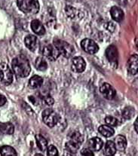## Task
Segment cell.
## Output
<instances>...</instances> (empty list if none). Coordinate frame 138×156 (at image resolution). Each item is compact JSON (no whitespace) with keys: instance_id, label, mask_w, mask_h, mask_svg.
I'll return each instance as SVG.
<instances>
[{"instance_id":"484cf974","label":"cell","mask_w":138,"mask_h":156,"mask_svg":"<svg viewBox=\"0 0 138 156\" xmlns=\"http://www.w3.org/2000/svg\"><path fill=\"white\" fill-rule=\"evenodd\" d=\"M65 12H66V14H67V16L69 17H70V18L72 19H74L77 16V10L75 9V8H73V6H70V5H66V8H65Z\"/></svg>"},{"instance_id":"6da1fadb","label":"cell","mask_w":138,"mask_h":156,"mask_svg":"<svg viewBox=\"0 0 138 156\" xmlns=\"http://www.w3.org/2000/svg\"><path fill=\"white\" fill-rule=\"evenodd\" d=\"M12 69L17 76L21 78L29 76L31 71L29 60L24 55H18L13 59L12 63Z\"/></svg>"},{"instance_id":"5b68a950","label":"cell","mask_w":138,"mask_h":156,"mask_svg":"<svg viewBox=\"0 0 138 156\" xmlns=\"http://www.w3.org/2000/svg\"><path fill=\"white\" fill-rule=\"evenodd\" d=\"M42 119L45 125L50 128H53L60 121V116L52 109H47L42 112Z\"/></svg>"},{"instance_id":"9c48e42d","label":"cell","mask_w":138,"mask_h":156,"mask_svg":"<svg viewBox=\"0 0 138 156\" xmlns=\"http://www.w3.org/2000/svg\"><path fill=\"white\" fill-rule=\"evenodd\" d=\"M106 57L111 64L113 65L114 66H117L119 54L117 48L115 45H109L107 48L106 51Z\"/></svg>"},{"instance_id":"ffe728a7","label":"cell","mask_w":138,"mask_h":156,"mask_svg":"<svg viewBox=\"0 0 138 156\" xmlns=\"http://www.w3.org/2000/svg\"><path fill=\"white\" fill-rule=\"evenodd\" d=\"M116 150L115 143L112 140H108L104 148V154L108 156L114 155L116 152Z\"/></svg>"},{"instance_id":"d590c367","label":"cell","mask_w":138,"mask_h":156,"mask_svg":"<svg viewBox=\"0 0 138 156\" xmlns=\"http://www.w3.org/2000/svg\"><path fill=\"white\" fill-rule=\"evenodd\" d=\"M135 43H136V46H137V48L138 49V37L135 39Z\"/></svg>"},{"instance_id":"5bb4252c","label":"cell","mask_w":138,"mask_h":156,"mask_svg":"<svg viewBox=\"0 0 138 156\" xmlns=\"http://www.w3.org/2000/svg\"><path fill=\"white\" fill-rule=\"evenodd\" d=\"M31 28L36 35L42 36V35L45 34V27L39 20H33L31 22Z\"/></svg>"},{"instance_id":"e575fe53","label":"cell","mask_w":138,"mask_h":156,"mask_svg":"<svg viewBox=\"0 0 138 156\" xmlns=\"http://www.w3.org/2000/svg\"><path fill=\"white\" fill-rule=\"evenodd\" d=\"M2 71L1 67H0V79H2Z\"/></svg>"},{"instance_id":"603a6c76","label":"cell","mask_w":138,"mask_h":156,"mask_svg":"<svg viewBox=\"0 0 138 156\" xmlns=\"http://www.w3.org/2000/svg\"><path fill=\"white\" fill-rule=\"evenodd\" d=\"M0 155L3 156L17 155L15 149L9 146H2L0 147Z\"/></svg>"},{"instance_id":"7a4b0ae2","label":"cell","mask_w":138,"mask_h":156,"mask_svg":"<svg viewBox=\"0 0 138 156\" xmlns=\"http://www.w3.org/2000/svg\"><path fill=\"white\" fill-rule=\"evenodd\" d=\"M18 9L25 14H37L39 11L38 0H17Z\"/></svg>"},{"instance_id":"d6986e66","label":"cell","mask_w":138,"mask_h":156,"mask_svg":"<svg viewBox=\"0 0 138 156\" xmlns=\"http://www.w3.org/2000/svg\"><path fill=\"white\" fill-rule=\"evenodd\" d=\"M15 131V127L12 123L6 122V123H2L0 122V132L4 134H13Z\"/></svg>"},{"instance_id":"44dd1931","label":"cell","mask_w":138,"mask_h":156,"mask_svg":"<svg viewBox=\"0 0 138 156\" xmlns=\"http://www.w3.org/2000/svg\"><path fill=\"white\" fill-rule=\"evenodd\" d=\"M36 141L38 148H39L42 152H45V151L47 150L48 141L46 140V139L44 136H42V135L40 134H36Z\"/></svg>"},{"instance_id":"8992f818","label":"cell","mask_w":138,"mask_h":156,"mask_svg":"<svg viewBox=\"0 0 138 156\" xmlns=\"http://www.w3.org/2000/svg\"><path fill=\"white\" fill-rule=\"evenodd\" d=\"M42 55L51 61H55L60 56V52L53 44H47L42 48Z\"/></svg>"},{"instance_id":"4316f807","label":"cell","mask_w":138,"mask_h":156,"mask_svg":"<svg viewBox=\"0 0 138 156\" xmlns=\"http://www.w3.org/2000/svg\"><path fill=\"white\" fill-rule=\"evenodd\" d=\"M105 122L108 125H109V126H112V127L117 126V125H119L118 119H115V118L113 117V116H110V115H108L105 118Z\"/></svg>"},{"instance_id":"3957f363","label":"cell","mask_w":138,"mask_h":156,"mask_svg":"<svg viewBox=\"0 0 138 156\" xmlns=\"http://www.w3.org/2000/svg\"><path fill=\"white\" fill-rule=\"evenodd\" d=\"M83 142V136L79 132L75 131L70 135V137L68 142L66 143V149L70 153H76L78 149Z\"/></svg>"},{"instance_id":"7c38bea8","label":"cell","mask_w":138,"mask_h":156,"mask_svg":"<svg viewBox=\"0 0 138 156\" xmlns=\"http://www.w3.org/2000/svg\"><path fill=\"white\" fill-rule=\"evenodd\" d=\"M86 67V63L82 57H75L72 60V69L76 73H82Z\"/></svg>"},{"instance_id":"e0dca14e","label":"cell","mask_w":138,"mask_h":156,"mask_svg":"<svg viewBox=\"0 0 138 156\" xmlns=\"http://www.w3.org/2000/svg\"><path fill=\"white\" fill-rule=\"evenodd\" d=\"M115 144L116 149L120 152H123L127 146L126 138L122 135H118L115 139Z\"/></svg>"},{"instance_id":"1f68e13d","label":"cell","mask_w":138,"mask_h":156,"mask_svg":"<svg viewBox=\"0 0 138 156\" xmlns=\"http://www.w3.org/2000/svg\"><path fill=\"white\" fill-rule=\"evenodd\" d=\"M6 101H7V100H6L5 97L3 96V95L0 94V107L2 106H4V105L5 104Z\"/></svg>"},{"instance_id":"2e32d148","label":"cell","mask_w":138,"mask_h":156,"mask_svg":"<svg viewBox=\"0 0 138 156\" xmlns=\"http://www.w3.org/2000/svg\"><path fill=\"white\" fill-rule=\"evenodd\" d=\"M88 145L93 151H99L102 149L104 146V142L99 137H93L88 141Z\"/></svg>"},{"instance_id":"cb8c5ba5","label":"cell","mask_w":138,"mask_h":156,"mask_svg":"<svg viewBox=\"0 0 138 156\" xmlns=\"http://www.w3.org/2000/svg\"><path fill=\"white\" fill-rule=\"evenodd\" d=\"M35 66L36 68L39 71H45L47 69L48 64L46 63L45 60L43 57H39L36 60V63H35Z\"/></svg>"},{"instance_id":"4fadbf2b","label":"cell","mask_w":138,"mask_h":156,"mask_svg":"<svg viewBox=\"0 0 138 156\" xmlns=\"http://www.w3.org/2000/svg\"><path fill=\"white\" fill-rule=\"evenodd\" d=\"M24 43L27 48L33 51L36 50L38 46V39L36 36H33V35H28L25 38Z\"/></svg>"},{"instance_id":"30bf717a","label":"cell","mask_w":138,"mask_h":156,"mask_svg":"<svg viewBox=\"0 0 138 156\" xmlns=\"http://www.w3.org/2000/svg\"><path fill=\"white\" fill-rule=\"evenodd\" d=\"M101 93L107 100H112L116 95V91L109 84L104 83L100 87Z\"/></svg>"},{"instance_id":"836d02e7","label":"cell","mask_w":138,"mask_h":156,"mask_svg":"<svg viewBox=\"0 0 138 156\" xmlns=\"http://www.w3.org/2000/svg\"><path fill=\"white\" fill-rule=\"evenodd\" d=\"M29 100H30L32 103H33V104H35V105L36 104V98H35L34 97L30 96L29 97Z\"/></svg>"},{"instance_id":"277c9868","label":"cell","mask_w":138,"mask_h":156,"mask_svg":"<svg viewBox=\"0 0 138 156\" xmlns=\"http://www.w3.org/2000/svg\"><path fill=\"white\" fill-rule=\"evenodd\" d=\"M53 42L54 45L58 48L60 54L66 58H69V57L73 56L75 54V49H74L73 46L71 45L69 43L66 42V41L55 38Z\"/></svg>"},{"instance_id":"ac0fdd59","label":"cell","mask_w":138,"mask_h":156,"mask_svg":"<svg viewBox=\"0 0 138 156\" xmlns=\"http://www.w3.org/2000/svg\"><path fill=\"white\" fill-rule=\"evenodd\" d=\"M42 84H43V79L41 76H37V75L33 76L29 81V87L32 89L38 88L41 87Z\"/></svg>"},{"instance_id":"7402d4cb","label":"cell","mask_w":138,"mask_h":156,"mask_svg":"<svg viewBox=\"0 0 138 156\" xmlns=\"http://www.w3.org/2000/svg\"><path fill=\"white\" fill-rule=\"evenodd\" d=\"M98 131L105 137H110L115 133L113 128L108 126V125H101V126H100L99 128H98Z\"/></svg>"},{"instance_id":"f546056e","label":"cell","mask_w":138,"mask_h":156,"mask_svg":"<svg viewBox=\"0 0 138 156\" xmlns=\"http://www.w3.org/2000/svg\"><path fill=\"white\" fill-rule=\"evenodd\" d=\"M81 155L85 156H93L94 153L89 149H83L81 151Z\"/></svg>"},{"instance_id":"f1b7e54d","label":"cell","mask_w":138,"mask_h":156,"mask_svg":"<svg viewBox=\"0 0 138 156\" xmlns=\"http://www.w3.org/2000/svg\"><path fill=\"white\" fill-rule=\"evenodd\" d=\"M43 100L46 104L48 105V106H51V105H53L54 103H55V100H54L52 97H51L50 95H47V96L44 97Z\"/></svg>"},{"instance_id":"8fae6325","label":"cell","mask_w":138,"mask_h":156,"mask_svg":"<svg viewBox=\"0 0 138 156\" xmlns=\"http://www.w3.org/2000/svg\"><path fill=\"white\" fill-rule=\"evenodd\" d=\"M128 72L131 75H136L138 73V55H133L128 59L127 63Z\"/></svg>"},{"instance_id":"d6a6232c","label":"cell","mask_w":138,"mask_h":156,"mask_svg":"<svg viewBox=\"0 0 138 156\" xmlns=\"http://www.w3.org/2000/svg\"><path fill=\"white\" fill-rule=\"evenodd\" d=\"M134 129H135L136 132H137V133H138V117L137 118V119H136V121H135V122H134Z\"/></svg>"},{"instance_id":"9a60e30c","label":"cell","mask_w":138,"mask_h":156,"mask_svg":"<svg viewBox=\"0 0 138 156\" xmlns=\"http://www.w3.org/2000/svg\"><path fill=\"white\" fill-rule=\"evenodd\" d=\"M110 14L112 18L117 22H121L124 18L123 11L117 6H113L110 9Z\"/></svg>"},{"instance_id":"83f0119b","label":"cell","mask_w":138,"mask_h":156,"mask_svg":"<svg viewBox=\"0 0 138 156\" xmlns=\"http://www.w3.org/2000/svg\"><path fill=\"white\" fill-rule=\"evenodd\" d=\"M47 154L48 156H57L58 155V151L55 146L51 145V146H48Z\"/></svg>"},{"instance_id":"52a82bcc","label":"cell","mask_w":138,"mask_h":156,"mask_svg":"<svg viewBox=\"0 0 138 156\" xmlns=\"http://www.w3.org/2000/svg\"><path fill=\"white\" fill-rule=\"evenodd\" d=\"M1 69L2 71V82L4 85H9L13 82V73L9 65L5 63H1Z\"/></svg>"},{"instance_id":"4dcf8cb0","label":"cell","mask_w":138,"mask_h":156,"mask_svg":"<svg viewBox=\"0 0 138 156\" xmlns=\"http://www.w3.org/2000/svg\"><path fill=\"white\" fill-rule=\"evenodd\" d=\"M108 24L107 26V29L108 30H109V32H113L114 30H115V24H114L113 23H111V22H109V23H108Z\"/></svg>"},{"instance_id":"d4e9b609","label":"cell","mask_w":138,"mask_h":156,"mask_svg":"<svg viewBox=\"0 0 138 156\" xmlns=\"http://www.w3.org/2000/svg\"><path fill=\"white\" fill-rule=\"evenodd\" d=\"M134 114H135V110H134V108L131 107V106H127L123 109L122 115L124 119L129 120V119H131L134 117Z\"/></svg>"},{"instance_id":"ba28073f","label":"cell","mask_w":138,"mask_h":156,"mask_svg":"<svg viewBox=\"0 0 138 156\" xmlns=\"http://www.w3.org/2000/svg\"><path fill=\"white\" fill-rule=\"evenodd\" d=\"M81 46L86 53L91 54V55L96 54L99 50V47L97 43L90 39H83L81 42Z\"/></svg>"}]
</instances>
